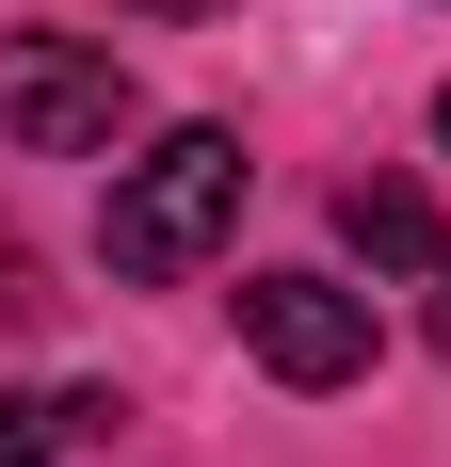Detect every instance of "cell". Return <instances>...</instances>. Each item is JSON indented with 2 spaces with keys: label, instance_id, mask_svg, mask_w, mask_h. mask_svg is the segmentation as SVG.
Listing matches in <instances>:
<instances>
[{
  "label": "cell",
  "instance_id": "1",
  "mask_svg": "<svg viewBox=\"0 0 451 467\" xmlns=\"http://www.w3.org/2000/svg\"><path fill=\"white\" fill-rule=\"evenodd\" d=\"M226 226H242V130H162L130 178H113V210H97V258L162 290V275H194Z\"/></svg>",
  "mask_w": 451,
  "mask_h": 467
},
{
  "label": "cell",
  "instance_id": "2",
  "mask_svg": "<svg viewBox=\"0 0 451 467\" xmlns=\"http://www.w3.org/2000/svg\"><path fill=\"white\" fill-rule=\"evenodd\" d=\"M113 130H130V65H113L97 33H0V145L97 161Z\"/></svg>",
  "mask_w": 451,
  "mask_h": 467
},
{
  "label": "cell",
  "instance_id": "3",
  "mask_svg": "<svg viewBox=\"0 0 451 467\" xmlns=\"http://www.w3.org/2000/svg\"><path fill=\"white\" fill-rule=\"evenodd\" d=\"M242 355L274 387H355L371 371V306L339 275H242Z\"/></svg>",
  "mask_w": 451,
  "mask_h": 467
},
{
  "label": "cell",
  "instance_id": "4",
  "mask_svg": "<svg viewBox=\"0 0 451 467\" xmlns=\"http://www.w3.org/2000/svg\"><path fill=\"white\" fill-rule=\"evenodd\" d=\"M339 242H355L371 275H419V290L451 275V226H435V193H419V178H355V193H339Z\"/></svg>",
  "mask_w": 451,
  "mask_h": 467
},
{
  "label": "cell",
  "instance_id": "5",
  "mask_svg": "<svg viewBox=\"0 0 451 467\" xmlns=\"http://www.w3.org/2000/svg\"><path fill=\"white\" fill-rule=\"evenodd\" d=\"M97 420H113L97 387H0V467H65Z\"/></svg>",
  "mask_w": 451,
  "mask_h": 467
},
{
  "label": "cell",
  "instance_id": "6",
  "mask_svg": "<svg viewBox=\"0 0 451 467\" xmlns=\"http://www.w3.org/2000/svg\"><path fill=\"white\" fill-rule=\"evenodd\" d=\"M33 306H48V290H33V242H16V226H0V338H16V323H33Z\"/></svg>",
  "mask_w": 451,
  "mask_h": 467
},
{
  "label": "cell",
  "instance_id": "7",
  "mask_svg": "<svg viewBox=\"0 0 451 467\" xmlns=\"http://www.w3.org/2000/svg\"><path fill=\"white\" fill-rule=\"evenodd\" d=\"M435 355H451V275H435Z\"/></svg>",
  "mask_w": 451,
  "mask_h": 467
},
{
  "label": "cell",
  "instance_id": "8",
  "mask_svg": "<svg viewBox=\"0 0 451 467\" xmlns=\"http://www.w3.org/2000/svg\"><path fill=\"white\" fill-rule=\"evenodd\" d=\"M435 145H451V97H435Z\"/></svg>",
  "mask_w": 451,
  "mask_h": 467
}]
</instances>
